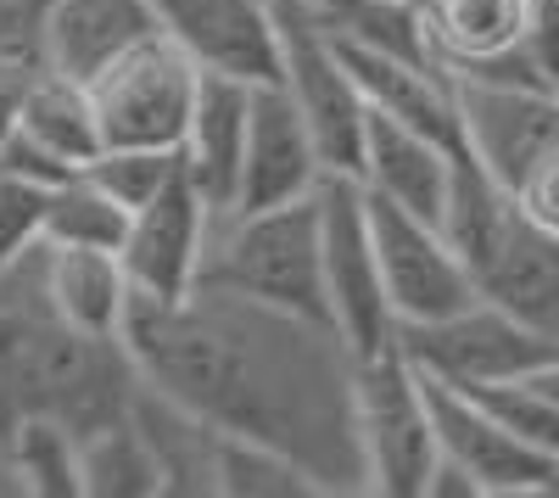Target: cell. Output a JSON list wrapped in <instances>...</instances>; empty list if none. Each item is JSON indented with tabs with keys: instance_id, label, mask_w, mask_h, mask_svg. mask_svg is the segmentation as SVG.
<instances>
[{
	"instance_id": "obj_1",
	"label": "cell",
	"mask_w": 559,
	"mask_h": 498,
	"mask_svg": "<svg viewBox=\"0 0 559 498\" xmlns=\"http://www.w3.org/2000/svg\"><path fill=\"white\" fill-rule=\"evenodd\" d=\"M123 342L140 381L224 437L292 454L324 498L369 493L358 448V347L331 320L202 281L174 303L134 297Z\"/></svg>"
},
{
	"instance_id": "obj_2",
	"label": "cell",
	"mask_w": 559,
	"mask_h": 498,
	"mask_svg": "<svg viewBox=\"0 0 559 498\" xmlns=\"http://www.w3.org/2000/svg\"><path fill=\"white\" fill-rule=\"evenodd\" d=\"M140 398V365L123 336L73 325L45 281V241L0 269V426L57 415L73 431L118 420Z\"/></svg>"
},
{
	"instance_id": "obj_3",
	"label": "cell",
	"mask_w": 559,
	"mask_h": 498,
	"mask_svg": "<svg viewBox=\"0 0 559 498\" xmlns=\"http://www.w3.org/2000/svg\"><path fill=\"white\" fill-rule=\"evenodd\" d=\"M207 286H229L241 297L274 303L331 320L324 297V224H319V191L280 208H229L213 218V241L202 263ZM336 325V320H331Z\"/></svg>"
},
{
	"instance_id": "obj_4",
	"label": "cell",
	"mask_w": 559,
	"mask_h": 498,
	"mask_svg": "<svg viewBox=\"0 0 559 498\" xmlns=\"http://www.w3.org/2000/svg\"><path fill=\"white\" fill-rule=\"evenodd\" d=\"M358 448L369 498H426L442 460L431 381L397 342L358 358Z\"/></svg>"
},
{
	"instance_id": "obj_5",
	"label": "cell",
	"mask_w": 559,
	"mask_h": 498,
	"mask_svg": "<svg viewBox=\"0 0 559 498\" xmlns=\"http://www.w3.org/2000/svg\"><path fill=\"white\" fill-rule=\"evenodd\" d=\"M90 96H96L107 146L179 152L202 96V62L168 28H157L90 79Z\"/></svg>"
},
{
	"instance_id": "obj_6",
	"label": "cell",
	"mask_w": 559,
	"mask_h": 498,
	"mask_svg": "<svg viewBox=\"0 0 559 498\" xmlns=\"http://www.w3.org/2000/svg\"><path fill=\"white\" fill-rule=\"evenodd\" d=\"M319 224H324V297H331L336 331L358 347V358L392 347L397 313L386 297L376 230H369V191L358 174H324Z\"/></svg>"
},
{
	"instance_id": "obj_7",
	"label": "cell",
	"mask_w": 559,
	"mask_h": 498,
	"mask_svg": "<svg viewBox=\"0 0 559 498\" xmlns=\"http://www.w3.org/2000/svg\"><path fill=\"white\" fill-rule=\"evenodd\" d=\"M397 347L414 358L431 381L448 387H492V381H521L532 370H543L559 353V336L515 320L509 308L476 297L442 320L426 325H397Z\"/></svg>"
},
{
	"instance_id": "obj_8",
	"label": "cell",
	"mask_w": 559,
	"mask_h": 498,
	"mask_svg": "<svg viewBox=\"0 0 559 498\" xmlns=\"http://www.w3.org/2000/svg\"><path fill=\"white\" fill-rule=\"evenodd\" d=\"M280 7V84L297 102V112L308 118L313 141L324 152L331 174H358L364 163V134H369V102L342 57V45L319 28V17L308 12V0H274Z\"/></svg>"
},
{
	"instance_id": "obj_9",
	"label": "cell",
	"mask_w": 559,
	"mask_h": 498,
	"mask_svg": "<svg viewBox=\"0 0 559 498\" xmlns=\"http://www.w3.org/2000/svg\"><path fill=\"white\" fill-rule=\"evenodd\" d=\"M369 230H376V252H381V275H386V297H392L397 325L442 320V313L481 297L471 269H464V258L453 252V241L442 236L437 218H419V213L369 191Z\"/></svg>"
},
{
	"instance_id": "obj_10",
	"label": "cell",
	"mask_w": 559,
	"mask_h": 498,
	"mask_svg": "<svg viewBox=\"0 0 559 498\" xmlns=\"http://www.w3.org/2000/svg\"><path fill=\"white\" fill-rule=\"evenodd\" d=\"M213 218H218V208L202 197V186L185 168L146 208H134L129 236H123V269H129L134 297L174 303L185 292H197L207 241H213Z\"/></svg>"
},
{
	"instance_id": "obj_11",
	"label": "cell",
	"mask_w": 559,
	"mask_h": 498,
	"mask_svg": "<svg viewBox=\"0 0 559 498\" xmlns=\"http://www.w3.org/2000/svg\"><path fill=\"white\" fill-rule=\"evenodd\" d=\"M431 415H437L442 460H453L464 476H471L481 498H543V493H559V465L543 460L537 448H526L476 392L431 381Z\"/></svg>"
},
{
	"instance_id": "obj_12",
	"label": "cell",
	"mask_w": 559,
	"mask_h": 498,
	"mask_svg": "<svg viewBox=\"0 0 559 498\" xmlns=\"http://www.w3.org/2000/svg\"><path fill=\"white\" fill-rule=\"evenodd\" d=\"M459 129L464 152L515 191V179L548 146H559V90L515 79H459Z\"/></svg>"
},
{
	"instance_id": "obj_13",
	"label": "cell",
	"mask_w": 559,
	"mask_h": 498,
	"mask_svg": "<svg viewBox=\"0 0 559 498\" xmlns=\"http://www.w3.org/2000/svg\"><path fill=\"white\" fill-rule=\"evenodd\" d=\"M163 28L202 62L241 84H280V7L274 0H157Z\"/></svg>"
},
{
	"instance_id": "obj_14",
	"label": "cell",
	"mask_w": 559,
	"mask_h": 498,
	"mask_svg": "<svg viewBox=\"0 0 559 498\" xmlns=\"http://www.w3.org/2000/svg\"><path fill=\"white\" fill-rule=\"evenodd\" d=\"M324 152L313 141L308 118L286 96V84H258L252 90V129H247V163H241V191L236 208H280L302 202L324 186Z\"/></svg>"
},
{
	"instance_id": "obj_15",
	"label": "cell",
	"mask_w": 559,
	"mask_h": 498,
	"mask_svg": "<svg viewBox=\"0 0 559 498\" xmlns=\"http://www.w3.org/2000/svg\"><path fill=\"white\" fill-rule=\"evenodd\" d=\"M453 168H459V146L437 141V134L414 129V123H397L386 112H369L358 179L376 197L442 224V208H448V191H453Z\"/></svg>"
},
{
	"instance_id": "obj_16",
	"label": "cell",
	"mask_w": 559,
	"mask_h": 498,
	"mask_svg": "<svg viewBox=\"0 0 559 498\" xmlns=\"http://www.w3.org/2000/svg\"><path fill=\"white\" fill-rule=\"evenodd\" d=\"M163 28L157 0H51L45 17V68L68 79H96L129 45Z\"/></svg>"
},
{
	"instance_id": "obj_17",
	"label": "cell",
	"mask_w": 559,
	"mask_h": 498,
	"mask_svg": "<svg viewBox=\"0 0 559 498\" xmlns=\"http://www.w3.org/2000/svg\"><path fill=\"white\" fill-rule=\"evenodd\" d=\"M252 90L241 79L202 73V96L191 112V134H185V174L202 186V197L229 213L241 191V163H247V129H252Z\"/></svg>"
},
{
	"instance_id": "obj_18",
	"label": "cell",
	"mask_w": 559,
	"mask_h": 498,
	"mask_svg": "<svg viewBox=\"0 0 559 498\" xmlns=\"http://www.w3.org/2000/svg\"><path fill=\"white\" fill-rule=\"evenodd\" d=\"M134 420L146 426L157 465H163V498H224V431L191 415L185 403L163 398L140 381Z\"/></svg>"
},
{
	"instance_id": "obj_19",
	"label": "cell",
	"mask_w": 559,
	"mask_h": 498,
	"mask_svg": "<svg viewBox=\"0 0 559 498\" xmlns=\"http://www.w3.org/2000/svg\"><path fill=\"white\" fill-rule=\"evenodd\" d=\"M45 281H51V297L73 325L96 331V336H123L129 308H134L123 252L45 241Z\"/></svg>"
},
{
	"instance_id": "obj_20",
	"label": "cell",
	"mask_w": 559,
	"mask_h": 498,
	"mask_svg": "<svg viewBox=\"0 0 559 498\" xmlns=\"http://www.w3.org/2000/svg\"><path fill=\"white\" fill-rule=\"evenodd\" d=\"M526 23H532V0H426L431 51L448 73H471L521 51Z\"/></svg>"
},
{
	"instance_id": "obj_21",
	"label": "cell",
	"mask_w": 559,
	"mask_h": 498,
	"mask_svg": "<svg viewBox=\"0 0 559 498\" xmlns=\"http://www.w3.org/2000/svg\"><path fill=\"white\" fill-rule=\"evenodd\" d=\"M28 141H39L51 157H62L68 168H90L107 152V134H102V112L96 96H90L84 79H68L57 68H39L28 96H23V123H17Z\"/></svg>"
},
{
	"instance_id": "obj_22",
	"label": "cell",
	"mask_w": 559,
	"mask_h": 498,
	"mask_svg": "<svg viewBox=\"0 0 559 498\" xmlns=\"http://www.w3.org/2000/svg\"><path fill=\"white\" fill-rule=\"evenodd\" d=\"M79 471L84 498H163V465L146 426L129 415L79 431Z\"/></svg>"
},
{
	"instance_id": "obj_23",
	"label": "cell",
	"mask_w": 559,
	"mask_h": 498,
	"mask_svg": "<svg viewBox=\"0 0 559 498\" xmlns=\"http://www.w3.org/2000/svg\"><path fill=\"white\" fill-rule=\"evenodd\" d=\"M308 12L336 45H353V51L437 62L431 28H426V0H308Z\"/></svg>"
},
{
	"instance_id": "obj_24",
	"label": "cell",
	"mask_w": 559,
	"mask_h": 498,
	"mask_svg": "<svg viewBox=\"0 0 559 498\" xmlns=\"http://www.w3.org/2000/svg\"><path fill=\"white\" fill-rule=\"evenodd\" d=\"M12 476L23 498H84V471H79V431L57 415H17L0 426Z\"/></svg>"
},
{
	"instance_id": "obj_25",
	"label": "cell",
	"mask_w": 559,
	"mask_h": 498,
	"mask_svg": "<svg viewBox=\"0 0 559 498\" xmlns=\"http://www.w3.org/2000/svg\"><path fill=\"white\" fill-rule=\"evenodd\" d=\"M129 218H134V213L102 186V179L90 174V168H79V174L62 179V186H51V202H45V241L123 252Z\"/></svg>"
},
{
	"instance_id": "obj_26",
	"label": "cell",
	"mask_w": 559,
	"mask_h": 498,
	"mask_svg": "<svg viewBox=\"0 0 559 498\" xmlns=\"http://www.w3.org/2000/svg\"><path fill=\"white\" fill-rule=\"evenodd\" d=\"M224 498H324V487L280 448L224 437Z\"/></svg>"
},
{
	"instance_id": "obj_27",
	"label": "cell",
	"mask_w": 559,
	"mask_h": 498,
	"mask_svg": "<svg viewBox=\"0 0 559 498\" xmlns=\"http://www.w3.org/2000/svg\"><path fill=\"white\" fill-rule=\"evenodd\" d=\"M471 392H476L526 448H537L543 460L559 465V403H554L532 376H521V381H492V387H471Z\"/></svg>"
},
{
	"instance_id": "obj_28",
	"label": "cell",
	"mask_w": 559,
	"mask_h": 498,
	"mask_svg": "<svg viewBox=\"0 0 559 498\" xmlns=\"http://www.w3.org/2000/svg\"><path fill=\"white\" fill-rule=\"evenodd\" d=\"M179 168H185V152H157V146H107L90 163V174H96L129 213L146 208Z\"/></svg>"
},
{
	"instance_id": "obj_29",
	"label": "cell",
	"mask_w": 559,
	"mask_h": 498,
	"mask_svg": "<svg viewBox=\"0 0 559 498\" xmlns=\"http://www.w3.org/2000/svg\"><path fill=\"white\" fill-rule=\"evenodd\" d=\"M45 202H51V186L0 168V269H12L28 247L45 241Z\"/></svg>"
},
{
	"instance_id": "obj_30",
	"label": "cell",
	"mask_w": 559,
	"mask_h": 498,
	"mask_svg": "<svg viewBox=\"0 0 559 498\" xmlns=\"http://www.w3.org/2000/svg\"><path fill=\"white\" fill-rule=\"evenodd\" d=\"M51 0H0V62H45Z\"/></svg>"
},
{
	"instance_id": "obj_31",
	"label": "cell",
	"mask_w": 559,
	"mask_h": 498,
	"mask_svg": "<svg viewBox=\"0 0 559 498\" xmlns=\"http://www.w3.org/2000/svg\"><path fill=\"white\" fill-rule=\"evenodd\" d=\"M515 202L532 224H543L548 236H559V146H548L521 179H515Z\"/></svg>"
},
{
	"instance_id": "obj_32",
	"label": "cell",
	"mask_w": 559,
	"mask_h": 498,
	"mask_svg": "<svg viewBox=\"0 0 559 498\" xmlns=\"http://www.w3.org/2000/svg\"><path fill=\"white\" fill-rule=\"evenodd\" d=\"M45 62H0V152H7V141L17 134L23 123V96H28V84Z\"/></svg>"
},
{
	"instance_id": "obj_33",
	"label": "cell",
	"mask_w": 559,
	"mask_h": 498,
	"mask_svg": "<svg viewBox=\"0 0 559 498\" xmlns=\"http://www.w3.org/2000/svg\"><path fill=\"white\" fill-rule=\"evenodd\" d=\"M532 381H537V387H543V392H548V398L559 403V353L548 358V365H543V370H532Z\"/></svg>"
},
{
	"instance_id": "obj_34",
	"label": "cell",
	"mask_w": 559,
	"mask_h": 498,
	"mask_svg": "<svg viewBox=\"0 0 559 498\" xmlns=\"http://www.w3.org/2000/svg\"><path fill=\"white\" fill-rule=\"evenodd\" d=\"M0 498H23V487L12 476V460H7V442H0Z\"/></svg>"
}]
</instances>
